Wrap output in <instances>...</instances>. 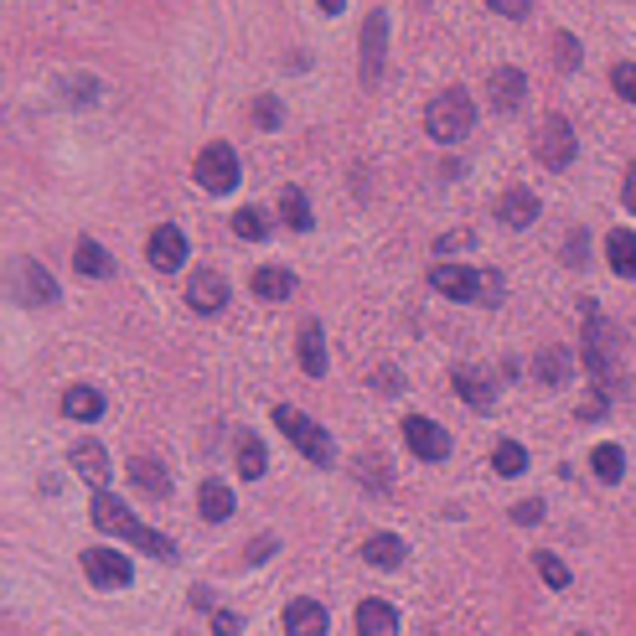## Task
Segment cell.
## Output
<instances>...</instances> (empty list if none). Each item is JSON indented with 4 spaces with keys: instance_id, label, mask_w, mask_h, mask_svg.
<instances>
[{
    "instance_id": "6da1fadb",
    "label": "cell",
    "mask_w": 636,
    "mask_h": 636,
    "mask_svg": "<svg viewBox=\"0 0 636 636\" xmlns=\"http://www.w3.org/2000/svg\"><path fill=\"white\" fill-rule=\"evenodd\" d=\"M94 528L125 538V543H135V549H145L150 559H176V543H171L166 533H156V528H145L135 512L119 502V497H109V492H94Z\"/></svg>"
},
{
    "instance_id": "7a4b0ae2",
    "label": "cell",
    "mask_w": 636,
    "mask_h": 636,
    "mask_svg": "<svg viewBox=\"0 0 636 636\" xmlns=\"http://www.w3.org/2000/svg\"><path fill=\"white\" fill-rule=\"evenodd\" d=\"M471 125H476V104H471L466 88H440L430 99V109H424V130H430V140H440V145L466 140Z\"/></svg>"
},
{
    "instance_id": "3957f363",
    "label": "cell",
    "mask_w": 636,
    "mask_h": 636,
    "mask_svg": "<svg viewBox=\"0 0 636 636\" xmlns=\"http://www.w3.org/2000/svg\"><path fill=\"white\" fill-rule=\"evenodd\" d=\"M585 316H590V326H585V373L595 378L600 393H611L616 373H621V337H616L611 321L595 316V306H585Z\"/></svg>"
},
{
    "instance_id": "277c9868",
    "label": "cell",
    "mask_w": 636,
    "mask_h": 636,
    "mask_svg": "<svg viewBox=\"0 0 636 636\" xmlns=\"http://www.w3.org/2000/svg\"><path fill=\"white\" fill-rule=\"evenodd\" d=\"M430 285L450 300H487L497 306L502 300V275L497 269H466V264H435L430 269Z\"/></svg>"
},
{
    "instance_id": "5b68a950",
    "label": "cell",
    "mask_w": 636,
    "mask_h": 636,
    "mask_svg": "<svg viewBox=\"0 0 636 636\" xmlns=\"http://www.w3.org/2000/svg\"><path fill=\"white\" fill-rule=\"evenodd\" d=\"M275 424H280V435L295 440V450H300L311 466H331V461H337V445H331V435L321 430L316 419L300 414L295 404H280V409H275Z\"/></svg>"
},
{
    "instance_id": "8992f818",
    "label": "cell",
    "mask_w": 636,
    "mask_h": 636,
    "mask_svg": "<svg viewBox=\"0 0 636 636\" xmlns=\"http://www.w3.org/2000/svg\"><path fill=\"white\" fill-rule=\"evenodd\" d=\"M192 176H197V187L207 192V197H228L233 187H238V150L228 145V140H212L202 156H197V166H192Z\"/></svg>"
},
{
    "instance_id": "52a82bcc",
    "label": "cell",
    "mask_w": 636,
    "mask_h": 636,
    "mask_svg": "<svg viewBox=\"0 0 636 636\" xmlns=\"http://www.w3.org/2000/svg\"><path fill=\"white\" fill-rule=\"evenodd\" d=\"M533 156L549 166V171H564L574 156H580V140H574V125L564 114H543L538 130H533Z\"/></svg>"
},
{
    "instance_id": "ba28073f",
    "label": "cell",
    "mask_w": 636,
    "mask_h": 636,
    "mask_svg": "<svg viewBox=\"0 0 636 636\" xmlns=\"http://www.w3.org/2000/svg\"><path fill=\"white\" fill-rule=\"evenodd\" d=\"M11 290H16L21 306H52L57 300V280L37 259H11Z\"/></svg>"
},
{
    "instance_id": "9c48e42d",
    "label": "cell",
    "mask_w": 636,
    "mask_h": 636,
    "mask_svg": "<svg viewBox=\"0 0 636 636\" xmlns=\"http://www.w3.org/2000/svg\"><path fill=\"white\" fill-rule=\"evenodd\" d=\"M83 574L94 580L99 590H125L130 580H135V569H130V559L119 554V549H83Z\"/></svg>"
},
{
    "instance_id": "30bf717a",
    "label": "cell",
    "mask_w": 636,
    "mask_h": 636,
    "mask_svg": "<svg viewBox=\"0 0 636 636\" xmlns=\"http://www.w3.org/2000/svg\"><path fill=\"white\" fill-rule=\"evenodd\" d=\"M145 259L161 269V275H176L181 264H187V233H181L176 223H161V228H150L145 238Z\"/></svg>"
},
{
    "instance_id": "8fae6325",
    "label": "cell",
    "mask_w": 636,
    "mask_h": 636,
    "mask_svg": "<svg viewBox=\"0 0 636 636\" xmlns=\"http://www.w3.org/2000/svg\"><path fill=\"white\" fill-rule=\"evenodd\" d=\"M383 52H388V16L373 11L368 21H362V57H357V78L362 83L383 78Z\"/></svg>"
},
{
    "instance_id": "7c38bea8",
    "label": "cell",
    "mask_w": 636,
    "mask_h": 636,
    "mask_svg": "<svg viewBox=\"0 0 636 636\" xmlns=\"http://www.w3.org/2000/svg\"><path fill=\"white\" fill-rule=\"evenodd\" d=\"M404 445L414 450L419 461H445L450 456V435L440 430L435 419H424V414H409L404 419Z\"/></svg>"
},
{
    "instance_id": "4fadbf2b",
    "label": "cell",
    "mask_w": 636,
    "mask_h": 636,
    "mask_svg": "<svg viewBox=\"0 0 636 636\" xmlns=\"http://www.w3.org/2000/svg\"><path fill=\"white\" fill-rule=\"evenodd\" d=\"M187 306H192L197 316L223 311V306H228V280L218 275V269H197V275L187 280Z\"/></svg>"
},
{
    "instance_id": "5bb4252c",
    "label": "cell",
    "mask_w": 636,
    "mask_h": 636,
    "mask_svg": "<svg viewBox=\"0 0 636 636\" xmlns=\"http://www.w3.org/2000/svg\"><path fill=\"white\" fill-rule=\"evenodd\" d=\"M326 626H331V616H326V605L321 600H290L285 605V631L290 636H326Z\"/></svg>"
},
{
    "instance_id": "9a60e30c",
    "label": "cell",
    "mask_w": 636,
    "mask_h": 636,
    "mask_svg": "<svg viewBox=\"0 0 636 636\" xmlns=\"http://www.w3.org/2000/svg\"><path fill=\"white\" fill-rule=\"evenodd\" d=\"M104 414V393L94 383H73L63 388V419H78V424H94Z\"/></svg>"
},
{
    "instance_id": "2e32d148",
    "label": "cell",
    "mask_w": 636,
    "mask_h": 636,
    "mask_svg": "<svg viewBox=\"0 0 636 636\" xmlns=\"http://www.w3.org/2000/svg\"><path fill=\"white\" fill-rule=\"evenodd\" d=\"M523 99H528V78L518 68H497L492 73V109L512 114V109H523Z\"/></svg>"
},
{
    "instance_id": "e0dca14e",
    "label": "cell",
    "mask_w": 636,
    "mask_h": 636,
    "mask_svg": "<svg viewBox=\"0 0 636 636\" xmlns=\"http://www.w3.org/2000/svg\"><path fill=\"white\" fill-rule=\"evenodd\" d=\"M73 471H78L94 492H109V456H104V445L83 440V445L73 450Z\"/></svg>"
},
{
    "instance_id": "ac0fdd59",
    "label": "cell",
    "mask_w": 636,
    "mask_h": 636,
    "mask_svg": "<svg viewBox=\"0 0 636 636\" xmlns=\"http://www.w3.org/2000/svg\"><path fill=\"white\" fill-rule=\"evenodd\" d=\"M357 636H399V611L388 600H362L357 605Z\"/></svg>"
},
{
    "instance_id": "d6986e66",
    "label": "cell",
    "mask_w": 636,
    "mask_h": 636,
    "mask_svg": "<svg viewBox=\"0 0 636 636\" xmlns=\"http://www.w3.org/2000/svg\"><path fill=\"white\" fill-rule=\"evenodd\" d=\"M497 218H502L507 228H528V223H538V197H533L528 187L502 192V197H497Z\"/></svg>"
},
{
    "instance_id": "ffe728a7",
    "label": "cell",
    "mask_w": 636,
    "mask_h": 636,
    "mask_svg": "<svg viewBox=\"0 0 636 636\" xmlns=\"http://www.w3.org/2000/svg\"><path fill=\"white\" fill-rule=\"evenodd\" d=\"M130 481H135V487L145 492V497H166L171 492V476H166V466L161 461H150V456H130Z\"/></svg>"
},
{
    "instance_id": "44dd1931",
    "label": "cell",
    "mask_w": 636,
    "mask_h": 636,
    "mask_svg": "<svg viewBox=\"0 0 636 636\" xmlns=\"http://www.w3.org/2000/svg\"><path fill=\"white\" fill-rule=\"evenodd\" d=\"M456 393L471 404V409H492L497 404V388L487 373H476V368H456Z\"/></svg>"
},
{
    "instance_id": "7402d4cb",
    "label": "cell",
    "mask_w": 636,
    "mask_h": 636,
    "mask_svg": "<svg viewBox=\"0 0 636 636\" xmlns=\"http://www.w3.org/2000/svg\"><path fill=\"white\" fill-rule=\"evenodd\" d=\"M300 368H306L311 378L326 373V331H321V321L300 326Z\"/></svg>"
},
{
    "instance_id": "603a6c76",
    "label": "cell",
    "mask_w": 636,
    "mask_h": 636,
    "mask_svg": "<svg viewBox=\"0 0 636 636\" xmlns=\"http://www.w3.org/2000/svg\"><path fill=\"white\" fill-rule=\"evenodd\" d=\"M404 538H393V533H373L368 543H362V559H368L373 569H399L404 564Z\"/></svg>"
},
{
    "instance_id": "cb8c5ba5",
    "label": "cell",
    "mask_w": 636,
    "mask_h": 636,
    "mask_svg": "<svg viewBox=\"0 0 636 636\" xmlns=\"http://www.w3.org/2000/svg\"><path fill=\"white\" fill-rule=\"evenodd\" d=\"M605 259H611V269L621 280H636V233L616 228L611 238H605Z\"/></svg>"
},
{
    "instance_id": "d4e9b609",
    "label": "cell",
    "mask_w": 636,
    "mask_h": 636,
    "mask_svg": "<svg viewBox=\"0 0 636 636\" xmlns=\"http://www.w3.org/2000/svg\"><path fill=\"white\" fill-rule=\"evenodd\" d=\"M197 512H202L207 523L233 518V492L223 487V481H202V492H197Z\"/></svg>"
},
{
    "instance_id": "484cf974",
    "label": "cell",
    "mask_w": 636,
    "mask_h": 636,
    "mask_svg": "<svg viewBox=\"0 0 636 636\" xmlns=\"http://www.w3.org/2000/svg\"><path fill=\"white\" fill-rule=\"evenodd\" d=\"M73 264H78V275H88V280H109V275H114L109 249H104V244H94V238H83V244H78Z\"/></svg>"
},
{
    "instance_id": "4316f807",
    "label": "cell",
    "mask_w": 636,
    "mask_h": 636,
    "mask_svg": "<svg viewBox=\"0 0 636 636\" xmlns=\"http://www.w3.org/2000/svg\"><path fill=\"white\" fill-rule=\"evenodd\" d=\"M538 378L549 383V388H564V383L574 378V357H569L564 347H543V352H538Z\"/></svg>"
},
{
    "instance_id": "83f0119b",
    "label": "cell",
    "mask_w": 636,
    "mask_h": 636,
    "mask_svg": "<svg viewBox=\"0 0 636 636\" xmlns=\"http://www.w3.org/2000/svg\"><path fill=\"white\" fill-rule=\"evenodd\" d=\"M590 471L605 481V487H616V481L626 476V456H621V445H595V450H590Z\"/></svg>"
},
{
    "instance_id": "f1b7e54d",
    "label": "cell",
    "mask_w": 636,
    "mask_h": 636,
    "mask_svg": "<svg viewBox=\"0 0 636 636\" xmlns=\"http://www.w3.org/2000/svg\"><path fill=\"white\" fill-rule=\"evenodd\" d=\"M254 290L264 300H285L295 290V275H290V269H280V264H264V269H254Z\"/></svg>"
},
{
    "instance_id": "f546056e",
    "label": "cell",
    "mask_w": 636,
    "mask_h": 636,
    "mask_svg": "<svg viewBox=\"0 0 636 636\" xmlns=\"http://www.w3.org/2000/svg\"><path fill=\"white\" fill-rule=\"evenodd\" d=\"M280 218H285L295 233H311V223H316V218H311L306 192H300V187H285V192H280Z\"/></svg>"
},
{
    "instance_id": "4dcf8cb0",
    "label": "cell",
    "mask_w": 636,
    "mask_h": 636,
    "mask_svg": "<svg viewBox=\"0 0 636 636\" xmlns=\"http://www.w3.org/2000/svg\"><path fill=\"white\" fill-rule=\"evenodd\" d=\"M492 471H497V476H523V471H528V450H523L518 440H502V445L492 450Z\"/></svg>"
},
{
    "instance_id": "1f68e13d",
    "label": "cell",
    "mask_w": 636,
    "mask_h": 636,
    "mask_svg": "<svg viewBox=\"0 0 636 636\" xmlns=\"http://www.w3.org/2000/svg\"><path fill=\"white\" fill-rule=\"evenodd\" d=\"M264 466H269V456H264V445L249 435L244 445H238V476H244V481H259L264 476Z\"/></svg>"
},
{
    "instance_id": "d6a6232c",
    "label": "cell",
    "mask_w": 636,
    "mask_h": 636,
    "mask_svg": "<svg viewBox=\"0 0 636 636\" xmlns=\"http://www.w3.org/2000/svg\"><path fill=\"white\" fill-rule=\"evenodd\" d=\"M233 233L238 238H254V244H259V238H269V218H264L259 207H238L233 212Z\"/></svg>"
},
{
    "instance_id": "836d02e7",
    "label": "cell",
    "mask_w": 636,
    "mask_h": 636,
    "mask_svg": "<svg viewBox=\"0 0 636 636\" xmlns=\"http://www.w3.org/2000/svg\"><path fill=\"white\" fill-rule=\"evenodd\" d=\"M533 564H538V574H543V580H549L554 590H564V585H569V569H564V559H559V554L543 549V554H533Z\"/></svg>"
},
{
    "instance_id": "e575fe53",
    "label": "cell",
    "mask_w": 636,
    "mask_h": 636,
    "mask_svg": "<svg viewBox=\"0 0 636 636\" xmlns=\"http://www.w3.org/2000/svg\"><path fill=\"white\" fill-rule=\"evenodd\" d=\"M254 119H259V130H280V119H285L280 99H275V94H259V99H254Z\"/></svg>"
},
{
    "instance_id": "d590c367",
    "label": "cell",
    "mask_w": 636,
    "mask_h": 636,
    "mask_svg": "<svg viewBox=\"0 0 636 636\" xmlns=\"http://www.w3.org/2000/svg\"><path fill=\"white\" fill-rule=\"evenodd\" d=\"M554 68H564V73L580 68V42H574L569 32H559V37H554Z\"/></svg>"
},
{
    "instance_id": "8d00e7d4",
    "label": "cell",
    "mask_w": 636,
    "mask_h": 636,
    "mask_svg": "<svg viewBox=\"0 0 636 636\" xmlns=\"http://www.w3.org/2000/svg\"><path fill=\"white\" fill-rule=\"evenodd\" d=\"M611 88H616L626 104H636V63H616L611 68Z\"/></svg>"
},
{
    "instance_id": "74e56055",
    "label": "cell",
    "mask_w": 636,
    "mask_h": 636,
    "mask_svg": "<svg viewBox=\"0 0 636 636\" xmlns=\"http://www.w3.org/2000/svg\"><path fill=\"white\" fill-rule=\"evenodd\" d=\"M585 249H590V238H585V228H574V233H569V249H564V259H569L574 269H580V264H585Z\"/></svg>"
},
{
    "instance_id": "f35d334b",
    "label": "cell",
    "mask_w": 636,
    "mask_h": 636,
    "mask_svg": "<svg viewBox=\"0 0 636 636\" xmlns=\"http://www.w3.org/2000/svg\"><path fill=\"white\" fill-rule=\"evenodd\" d=\"M238 631H244V621L233 611H212V636H238Z\"/></svg>"
},
{
    "instance_id": "ab89813d",
    "label": "cell",
    "mask_w": 636,
    "mask_h": 636,
    "mask_svg": "<svg viewBox=\"0 0 636 636\" xmlns=\"http://www.w3.org/2000/svg\"><path fill=\"white\" fill-rule=\"evenodd\" d=\"M487 6H492L497 16H512V21H518V16L533 11V0H487Z\"/></svg>"
},
{
    "instance_id": "60d3db41",
    "label": "cell",
    "mask_w": 636,
    "mask_h": 636,
    "mask_svg": "<svg viewBox=\"0 0 636 636\" xmlns=\"http://www.w3.org/2000/svg\"><path fill=\"white\" fill-rule=\"evenodd\" d=\"M538 518H543V502H538V497H533V502H518V507H512V523H523V528H528V523H538Z\"/></svg>"
},
{
    "instance_id": "b9f144b4",
    "label": "cell",
    "mask_w": 636,
    "mask_h": 636,
    "mask_svg": "<svg viewBox=\"0 0 636 636\" xmlns=\"http://www.w3.org/2000/svg\"><path fill=\"white\" fill-rule=\"evenodd\" d=\"M94 94H99V88H94V78H73V88H68V99H73V104H78V99L88 104Z\"/></svg>"
},
{
    "instance_id": "7bdbcfd3",
    "label": "cell",
    "mask_w": 636,
    "mask_h": 636,
    "mask_svg": "<svg viewBox=\"0 0 636 636\" xmlns=\"http://www.w3.org/2000/svg\"><path fill=\"white\" fill-rule=\"evenodd\" d=\"M621 197H626V212H636V166H631L626 181H621Z\"/></svg>"
},
{
    "instance_id": "ee69618b",
    "label": "cell",
    "mask_w": 636,
    "mask_h": 636,
    "mask_svg": "<svg viewBox=\"0 0 636 636\" xmlns=\"http://www.w3.org/2000/svg\"><path fill=\"white\" fill-rule=\"evenodd\" d=\"M461 244H471V233H445V238H440V244H435V249H445V254H456Z\"/></svg>"
},
{
    "instance_id": "f6af8a7d",
    "label": "cell",
    "mask_w": 636,
    "mask_h": 636,
    "mask_svg": "<svg viewBox=\"0 0 636 636\" xmlns=\"http://www.w3.org/2000/svg\"><path fill=\"white\" fill-rule=\"evenodd\" d=\"M316 6H321V11H326V16H337V11H342V6H347V0H316Z\"/></svg>"
}]
</instances>
